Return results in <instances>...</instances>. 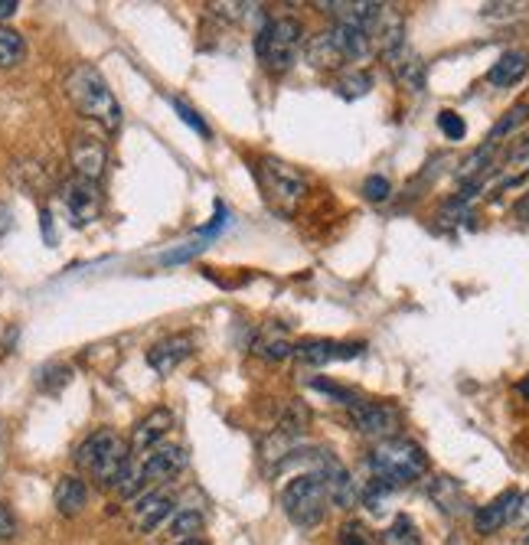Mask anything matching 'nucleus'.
I'll use <instances>...</instances> for the list:
<instances>
[{"label": "nucleus", "mask_w": 529, "mask_h": 545, "mask_svg": "<svg viewBox=\"0 0 529 545\" xmlns=\"http://www.w3.org/2000/svg\"><path fill=\"white\" fill-rule=\"evenodd\" d=\"M526 545H529V539H526Z\"/></svg>", "instance_id": "de8ad7c7"}, {"label": "nucleus", "mask_w": 529, "mask_h": 545, "mask_svg": "<svg viewBox=\"0 0 529 545\" xmlns=\"http://www.w3.org/2000/svg\"><path fill=\"white\" fill-rule=\"evenodd\" d=\"M350 421L356 425V431H360V435L379 438V441L396 438V431H399V412L392 405H379V402L356 399L350 405Z\"/></svg>", "instance_id": "1a4fd4ad"}, {"label": "nucleus", "mask_w": 529, "mask_h": 545, "mask_svg": "<svg viewBox=\"0 0 529 545\" xmlns=\"http://www.w3.org/2000/svg\"><path fill=\"white\" fill-rule=\"evenodd\" d=\"M20 10L17 0H0V20H7V17H14Z\"/></svg>", "instance_id": "37998d69"}, {"label": "nucleus", "mask_w": 529, "mask_h": 545, "mask_svg": "<svg viewBox=\"0 0 529 545\" xmlns=\"http://www.w3.org/2000/svg\"><path fill=\"white\" fill-rule=\"evenodd\" d=\"M174 516V500L167 497V493H141L138 503H134V513H131V526L134 532H141V536H147V532H154L161 523H167V519Z\"/></svg>", "instance_id": "f3484780"}, {"label": "nucleus", "mask_w": 529, "mask_h": 545, "mask_svg": "<svg viewBox=\"0 0 529 545\" xmlns=\"http://www.w3.org/2000/svg\"><path fill=\"white\" fill-rule=\"evenodd\" d=\"M304 43V27L294 17H278L268 20L255 36V53L258 59L272 69V72H288L294 63H298Z\"/></svg>", "instance_id": "423d86ee"}, {"label": "nucleus", "mask_w": 529, "mask_h": 545, "mask_svg": "<svg viewBox=\"0 0 529 545\" xmlns=\"http://www.w3.org/2000/svg\"><path fill=\"white\" fill-rule=\"evenodd\" d=\"M529 10V4H484L481 14L487 20H513V17H523Z\"/></svg>", "instance_id": "f704fd0d"}, {"label": "nucleus", "mask_w": 529, "mask_h": 545, "mask_svg": "<svg viewBox=\"0 0 529 545\" xmlns=\"http://www.w3.org/2000/svg\"><path fill=\"white\" fill-rule=\"evenodd\" d=\"M23 56H27V43H23V36L10 27H0V69L20 66Z\"/></svg>", "instance_id": "a878e982"}, {"label": "nucleus", "mask_w": 529, "mask_h": 545, "mask_svg": "<svg viewBox=\"0 0 529 545\" xmlns=\"http://www.w3.org/2000/svg\"><path fill=\"white\" fill-rule=\"evenodd\" d=\"M369 56H373V40L363 30L343 27V23L307 43V59L317 69H340L343 63H363Z\"/></svg>", "instance_id": "20e7f679"}, {"label": "nucleus", "mask_w": 529, "mask_h": 545, "mask_svg": "<svg viewBox=\"0 0 529 545\" xmlns=\"http://www.w3.org/2000/svg\"><path fill=\"white\" fill-rule=\"evenodd\" d=\"M252 353L268 359V363H281V359H288L294 353V343L288 337L285 327L278 324H265L262 330L255 333V343H252Z\"/></svg>", "instance_id": "6ab92c4d"}, {"label": "nucleus", "mask_w": 529, "mask_h": 545, "mask_svg": "<svg viewBox=\"0 0 529 545\" xmlns=\"http://www.w3.org/2000/svg\"><path fill=\"white\" fill-rule=\"evenodd\" d=\"M327 487L321 474H298L294 480L285 483V490H281V510L291 519L298 529H314L324 523L327 516Z\"/></svg>", "instance_id": "39448f33"}, {"label": "nucleus", "mask_w": 529, "mask_h": 545, "mask_svg": "<svg viewBox=\"0 0 529 545\" xmlns=\"http://www.w3.org/2000/svg\"><path fill=\"white\" fill-rule=\"evenodd\" d=\"M516 497H520V490H507V493H500L497 500L481 506V510L474 513V529L481 532V536H494V532H500L503 526H510Z\"/></svg>", "instance_id": "a211bd4d"}, {"label": "nucleus", "mask_w": 529, "mask_h": 545, "mask_svg": "<svg viewBox=\"0 0 529 545\" xmlns=\"http://www.w3.org/2000/svg\"><path fill=\"white\" fill-rule=\"evenodd\" d=\"M389 193H392V187H389V180L386 177H379V173H373V177H366V183H363V196L369 203H383V200H389Z\"/></svg>", "instance_id": "c9c22d12"}, {"label": "nucleus", "mask_w": 529, "mask_h": 545, "mask_svg": "<svg viewBox=\"0 0 529 545\" xmlns=\"http://www.w3.org/2000/svg\"><path fill=\"white\" fill-rule=\"evenodd\" d=\"M167 532H170V539H177V542L193 539L196 532H203V516L193 513V510H183V513H177L174 519H170Z\"/></svg>", "instance_id": "c85d7f7f"}, {"label": "nucleus", "mask_w": 529, "mask_h": 545, "mask_svg": "<svg viewBox=\"0 0 529 545\" xmlns=\"http://www.w3.org/2000/svg\"><path fill=\"white\" fill-rule=\"evenodd\" d=\"M209 10H213L216 17H223L229 23H236V20H245L249 14H255V4H236V0H229V4H209Z\"/></svg>", "instance_id": "72a5a7b5"}, {"label": "nucleus", "mask_w": 529, "mask_h": 545, "mask_svg": "<svg viewBox=\"0 0 529 545\" xmlns=\"http://www.w3.org/2000/svg\"><path fill=\"white\" fill-rule=\"evenodd\" d=\"M503 170H507V177L500 180V190L516 187V183H520L529 173V134H526V138H520V141H513L507 160H503Z\"/></svg>", "instance_id": "b1692460"}, {"label": "nucleus", "mask_w": 529, "mask_h": 545, "mask_svg": "<svg viewBox=\"0 0 529 545\" xmlns=\"http://www.w3.org/2000/svg\"><path fill=\"white\" fill-rule=\"evenodd\" d=\"M170 105H174V111L180 115L183 125H190L196 134H203V138H213V131H209V125H206V121H203L200 115H196V111H193L190 105H183L180 98H170Z\"/></svg>", "instance_id": "473e14b6"}, {"label": "nucleus", "mask_w": 529, "mask_h": 545, "mask_svg": "<svg viewBox=\"0 0 529 545\" xmlns=\"http://www.w3.org/2000/svg\"><path fill=\"white\" fill-rule=\"evenodd\" d=\"M258 177V187H262V193L268 196V203H272L278 213L291 216L294 209L301 206L304 193H307V183L298 170H294L291 164H285V160L278 157H265L262 164H258L255 170Z\"/></svg>", "instance_id": "0eeeda50"}, {"label": "nucleus", "mask_w": 529, "mask_h": 545, "mask_svg": "<svg viewBox=\"0 0 529 545\" xmlns=\"http://www.w3.org/2000/svg\"><path fill=\"white\" fill-rule=\"evenodd\" d=\"M17 532V523H14V516H10V510L4 503H0V539H10Z\"/></svg>", "instance_id": "ea45409f"}, {"label": "nucleus", "mask_w": 529, "mask_h": 545, "mask_svg": "<svg viewBox=\"0 0 529 545\" xmlns=\"http://www.w3.org/2000/svg\"><path fill=\"white\" fill-rule=\"evenodd\" d=\"M438 128L448 141H464V134H467V125H464V118L458 115V111H441Z\"/></svg>", "instance_id": "2f4dec72"}, {"label": "nucleus", "mask_w": 529, "mask_h": 545, "mask_svg": "<svg viewBox=\"0 0 529 545\" xmlns=\"http://www.w3.org/2000/svg\"><path fill=\"white\" fill-rule=\"evenodd\" d=\"M520 392H523V399L529 402V376H526V379L520 382Z\"/></svg>", "instance_id": "a18cd8bd"}, {"label": "nucleus", "mask_w": 529, "mask_h": 545, "mask_svg": "<svg viewBox=\"0 0 529 545\" xmlns=\"http://www.w3.org/2000/svg\"><path fill=\"white\" fill-rule=\"evenodd\" d=\"M363 343H337V340H304L294 346V356L307 366H327L337 359H356L363 356Z\"/></svg>", "instance_id": "2eb2a0df"}, {"label": "nucleus", "mask_w": 529, "mask_h": 545, "mask_svg": "<svg viewBox=\"0 0 529 545\" xmlns=\"http://www.w3.org/2000/svg\"><path fill=\"white\" fill-rule=\"evenodd\" d=\"M386 63L392 69V76H396L405 85V89H412V92H422L425 89V63L412 53L409 43H405L399 53L386 56Z\"/></svg>", "instance_id": "4be33fe9"}, {"label": "nucleus", "mask_w": 529, "mask_h": 545, "mask_svg": "<svg viewBox=\"0 0 529 545\" xmlns=\"http://www.w3.org/2000/svg\"><path fill=\"white\" fill-rule=\"evenodd\" d=\"M177 545H203L200 539H183V542H177Z\"/></svg>", "instance_id": "49530a36"}, {"label": "nucleus", "mask_w": 529, "mask_h": 545, "mask_svg": "<svg viewBox=\"0 0 529 545\" xmlns=\"http://www.w3.org/2000/svg\"><path fill=\"white\" fill-rule=\"evenodd\" d=\"M311 386H314L317 392H327V395H334V399H340V402H343V405H347V408H350V405L356 402V395H353L350 389H343V386H337V382H327V379H314V382H311Z\"/></svg>", "instance_id": "4c0bfd02"}, {"label": "nucleus", "mask_w": 529, "mask_h": 545, "mask_svg": "<svg viewBox=\"0 0 529 545\" xmlns=\"http://www.w3.org/2000/svg\"><path fill=\"white\" fill-rule=\"evenodd\" d=\"M174 428V412L170 408H151L138 425H134V435H131V457L134 454H151L154 448H161V441L170 435Z\"/></svg>", "instance_id": "4468645a"}, {"label": "nucleus", "mask_w": 529, "mask_h": 545, "mask_svg": "<svg viewBox=\"0 0 529 545\" xmlns=\"http://www.w3.org/2000/svg\"><path fill=\"white\" fill-rule=\"evenodd\" d=\"M369 89H373V76L369 72H347V76H340V82H337V92L343 95V98H363Z\"/></svg>", "instance_id": "c756f323"}, {"label": "nucleus", "mask_w": 529, "mask_h": 545, "mask_svg": "<svg viewBox=\"0 0 529 545\" xmlns=\"http://www.w3.org/2000/svg\"><path fill=\"white\" fill-rule=\"evenodd\" d=\"M510 526H529V493H520V497H516Z\"/></svg>", "instance_id": "58836bf2"}, {"label": "nucleus", "mask_w": 529, "mask_h": 545, "mask_svg": "<svg viewBox=\"0 0 529 545\" xmlns=\"http://www.w3.org/2000/svg\"><path fill=\"white\" fill-rule=\"evenodd\" d=\"M317 7L327 10V14H334L343 27L363 30L366 36H373V30L379 27V20H383L389 4H376V0H340V4H317Z\"/></svg>", "instance_id": "f8f14e48"}, {"label": "nucleus", "mask_w": 529, "mask_h": 545, "mask_svg": "<svg viewBox=\"0 0 529 545\" xmlns=\"http://www.w3.org/2000/svg\"><path fill=\"white\" fill-rule=\"evenodd\" d=\"M69 157H72V167H76V177L79 180H89L98 183L105 177V167H108V147L92 138V134H76L69 144Z\"/></svg>", "instance_id": "9b49d317"}, {"label": "nucleus", "mask_w": 529, "mask_h": 545, "mask_svg": "<svg viewBox=\"0 0 529 545\" xmlns=\"http://www.w3.org/2000/svg\"><path fill=\"white\" fill-rule=\"evenodd\" d=\"M307 461H311L314 474H321L324 487H327V497L334 500L340 510H353L356 500H360V487H356V480L350 477V470L340 464V457L334 451H304Z\"/></svg>", "instance_id": "6e6552de"}, {"label": "nucleus", "mask_w": 529, "mask_h": 545, "mask_svg": "<svg viewBox=\"0 0 529 545\" xmlns=\"http://www.w3.org/2000/svg\"><path fill=\"white\" fill-rule=\"evenodd\" d=\"M10 226H14V213H10L7 203H0V239L10 232Z\"/></svg>", "instance_id": "a19ab883"}, {"label": "nucleus", "mask_w": 529, "mask_h": 545, "mask_svg": "<svg viewBox=\"0 0 529 545\" xmlns=\"http://www.w3.org/2000/svg\"><path fill=\"white\" fill-rule=\"evenodd\" d=\"M66 95L82 118L95 121V125H102L112 134L121 128V118H125L121 115V105H118L115 92L108 89L105 76L95 66H89V63L72 66L69 76H66Z\"/></svg>", "instance_id": "f257e3e1"}, {"label": "nucleus", "mask_w": 529, "mask_h": 545, "mask_svg": "<svg viewBox=\"0 0 529 545\" xmlns=\"http://www.w3.org/2000/svg\"><path fill=\"white\" fill-rule=\"evenodd\" d=\"M379 542L383 545H422V536H418V529L409 516H396L392 519V526L383 529Z\"/></svg>", "instance_id": "bb28decb"}, {"label": "nucleus", "mask_w": 529, "mask_h": 545, "mask_svg": "<svg viewBox=\"0 0 529 545\" xmlns=\"http://www.w3.org/2000/svg\"><path fill=\"white\" fill-rule=\"evenodd\" d=\"M69 379H72L69 366H59V363H53V366H46L43 373H40V389H43V392H59V389L66 386Z\"/></svg>", "instance_id": "7c9ffc66"}, {"label": "nucleus", "mask_w": 529, "mask_h": 545, "mask_svg": "<svg viewBox=\"0 0 529 545\" xmlns=\"http://www.w3.org/2000/svg\"><path fill=\"white\" fill-rule=\"evenodd\" d=\"M307 421H311V412H307V405L301 399H291L285 405V412H281V418H278V431H281V435L294 438V441H301L304 431H307Z\"/></svg>", "instance_id": "393cba45"}, {"label": "nucleus", "mask_w": 529, "mask_h": 545, "mask_svg": "<svg viewBox=\"0 0 529 545\" xmlns=\"http://www.w3.org/2000/svg\"><path fill=\"white\" fill-rule=\"evenodd\" d=\"M526 118H529V105H526V102L513 105V108L507 111V115H503V118L497 121V125L490 128L487 141H490V144H500L503 138H507V134H513L520 125H526Z\"/></svg>", "instance_id": "cd10ccee"}, {"label": "nucleus", "mask_w": 529, "mask_h": 545, "mask_svg": "<svg viewBox=\"0 0 529 545\" xmlns=\"http://www.w3.org/2000/svg\"><path fill=\"white\" fill-rule=\"evenodd\" d=\"M63 206H66V216L76 229L89 226V222L98 216L102 209V193H98V183L89 180H69L63 187Z\"/></svg>", "instance_id": "9d476101"}, {"label": "nucleus", "mask_w": 529, "mask_h": 545, "mask_svg": "<svg viewBox=\"0 0 529 545\" xmlns=\"http://www.w3.org/2000/svg\"><path fill=\"white\" fill-rule=\"evenodd\" d=\"M76 464L102 487H118L121 474L131 464V444L112 428H98L79 444Z\"/></svg>", "instance_id": "7ed1b4c3"}, {"label": "nucleus", "mask_w": 529, "mask_h": 545, "mask_svg": "<svg viewBox=\"0 0 529 545\" xmlns=\"http://www.w3.org/2000/svg\"><path fill=\"white\" fill-rule=\"evenodd\" d=\"M340 545H373V536H369V529L363 523H347L340 529Z\"/></svg>", "instance_id": "e433bc0d"}, {"label": "nucleus", "mask_w": 529, "mask_h": 545, "mask_svg": "<svg viewBox=\"0 0 529 545\" xmlns=\"http://www.w3.org/2000/svg\"><path fill=\"white\" fill-rule=\"evenodd\" d=\"M190 353H193L190 333H174V337L154 343L151 350H147V366H151L157 376H170Z\"/></svg>", "instance_id": "dca6fc26"}, {"label": "nucleus", "mask_w": 529, "mask_h": 545, "mask_svg": "<svg viewBox=\"0 0 529 545\" xmlns=\"http://www.w3.org/2000/svg\"><path fill=\"white\" fill-rule=\"evenodd\" d=\"M529 72V53L526 49H507L494 66L487 72V82L497 85V89H510Z\"/></svg>", "instance_id": "aec40b11"}, {"label": "nucleus", "mask_w": 529, "mask_h": 545, "mask_svg": "<svg viewBox=\"0 0 529 545\" xmlns=\"http://www.w3.org/2000/svg\"><path fill=\"white\" fill-rule=\"evenodd\" d=\"M226 226H229V209H226L223 203H216V216H213V222H206V226H203L200 232H196L190 242H183L180 249L164 252V255H161V265H164V268H170V265H183V262H190V258H196L200 252H206V249H209V242L219 239V235L226 232Z\"/></svg>", "instance_id": "ddd939ff"}, {"label": "nucleus", "mask_w": 529, "mask_h": 545, "mask_svg": "<svg viewBox=\"0 0 529 545\" xmlns=\"http://www.w3.org/2000/svg\"><path fill=\"white\" fill-rule=\"evenodd\" d=\"M40 226H43V235H46V245H56V232H53V216H49V209H43V219H40Z\"/></svg>", "instance_id": "79ce46f5"}, {"label": "nucleus", "mask_w": 529, "mask_h": 545, "mask_svg": "<svg viewBox=\"0 0 529 545\" xmlns=\"http://www.w3.org/2000/svg\"><path fill=\"white\" fill-rule=\"evenodd\" d=\"M428 497H432L438 510L448 513V516H467V513H471V503H467L461 483L451 480V477H435L432 483H428Z\"/></svg>", "instance_id": "412c9836"}, {"label": "nucleus", "mask_w": 529, "mask_h": 545, "mask_svg": "<svg viewBox=\"0 0 529 545\" xmlns=\"http://www.w3.org/2000/svg\"><path fill=\"white\" fill-rule=\"evenodd\" d=\"M53 500H56V510L63 516H79L85 510V503H89V487H85V480H79V477H63L56 483Z\"/></svg>", "instance_id": "5701e85b"}, {"label": "nucleus", "mask_w": 529, "mask_h": 545, "mask_svg": "<svg viewBox=\"0 0 529 545\" xmlns=\"http://www.w3.org/2000/svg\"><path fill=\"white\" fill-rule=\"evenodd\" d=\"M516 216H520V219H529V193L520 200V206H516Z\"/></svg>", "instance_id": "c03bdc74"}, {"label": "nucleus", "mask_w": 529, "mask_h": 545, "mask_svg": "<svg viewBox=\"0 0 529 545\" xmlns=\"http://www.w3.org/2000/svg\"><path fill=\"white\" fill-rule=\"evenodd\" d=\"M369 470L383 487H405L428 474V454L409 438H386L369 454Z\"/></svg>", "instance_id": "f03ea898"}]
</instances>
